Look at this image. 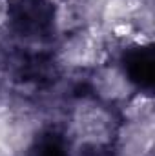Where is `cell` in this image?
Returning <instances> with one entry per match:
<instances>
[{
	"label": "cell",
	"instance_id": "obj_1",
	"mask_svg": "<svg viewBox=\"0 0 155 156\" xmlns=\"http://www.w3.org/2000/svg\"><path fill=\"white\" fill-rule=\"evenodd\" d=\"M113 33H115V37H131V35H133V33H131V26L126 24V22H122V24L115 26Z\"/></svg>",
	"mask_w": 155,
	"mask_h": 156
}]
</instances>
